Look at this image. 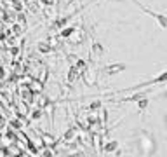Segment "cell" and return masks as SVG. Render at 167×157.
<instances>
[{"label": "cell", "instance_id": "6da1fadb", "mask_svg": "<svg viewBox=\"0 0 167 157\" xmlns=\"http://www.w3.org/2000/svg\"><path fill=\"white\" fill-rule=\"evenodd\" d=\"M125 70V65L124 63H113V65H106L105 66V72L108 75H117L120 72H124Z\"/></svg>", "mask_w": 167, "mask_h": 157}, {"label": "cell", "instance_id": "7a4b0ae2", "mask_svg": "<svg viewBox=\"0 0 167 157\" xmlns=\"http://www.w3.org/2000/svg\"><path fill=\"white\" fill-rule=\"evenodd\" d=\"M103 56V45L101 44H92V51H91V59L96 61V58H101Z\"/></svg>", "mask_w": 167, "mask_h": 157}, {"label": "cell", "instance_id": "3957f363", "mask_svg": "<svg viewBox=\"0 0 167 157\" xmlns=\"http://www.w3.org/2000/svg\"><path fill=\"white\" fill-rule=\"evenodd\" d=\"M38 51H40V53H45V54H47V53H52V47H51L47 42H44V44L40 42V44H38Z\"/></svg>", "mask_w": 167, "mask_h": 157}, {"label": "cell", "instance_id": "277c9868", "mask_svg": "<svg viewBox=\"0 0 167 157\" xmlns=\"http://www.w3.org/2000/svg\"><path fill=\"white\" fill-rule=\"evenodd\" d=\"M117 147H119V143H117V142H111V143H108V145H105V152L106 154H111Z\"/></svg>", "mask_w": 167, "mask_h": 157}, {"label": "cell", "instance_id": "5b68a950", "mask_svg": "<svg viewBox=\"0 0 167 157\" xmlns=\"http://www.w3.org/2000/svg\"><path fill=\"white\" fill-rule=\"evenodd\" d=\"M73 32H75V26H70V28H65V30L61 32V37H70V35H72Z\"/></svg>", "mask_w": 167, "mask_h": 157}]
</instances>
